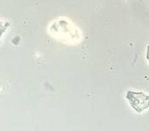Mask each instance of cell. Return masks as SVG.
Instances as JSON below:
<instances>
[{
    "label": "cell",
    "instance_id": "cell-1",
    "mask_svg": "<svg viewBox=\"0 0 149 131\" xmlns=\"http://www.w3.org/2000/svg\"><path fill=\"white\" fill-rule=\"evenodd\" d=\"M126 98L132 109L137 113H142L149 108V95L143 92L128 90L126 93Z\"/></svg>",
    "mask_w": 149,
    "mask_h": 131
},
{
    "label": "cell",
    "instance_id": "cell-2",
    "mask_svg": "<svg viewBox=\"0 0 149 131\" xmlns=\"http://www.w3.org/2000/svg\"><path fill=\"white\" fill-rule=\"evenodd\" d=\"M146 59L149 61V45L147 46L146 49Z\"/></svg>",
    "mask_w": 149,
    "mask_h": 131
}]
</instances>
